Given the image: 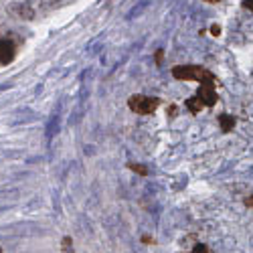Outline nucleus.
Instances as JSON below:
<instances>
[{"instance_id":"dca6fc26","label":"nucleus","mask_w":253,"mask_h":253,"mask_svg":"<svg viewBox=\"0 0 253 253\" xmlns=\"http://www.w3.org/2000/svg\"><path fill=\"white\" fill-rule=\"evenodd\" d=\"M0 253H2V247H0Z\"/></svg>"},{"instance_id":"7ed1b4c3","label":"nucleus","mask_w":253,"mask_h":253,"mask_svg":"<svg viewBox=\"0 0 253 253\" xmlns=\"http://www.w3.org/2000/svg\"><path fill=\"white\" fill-rule=\"evenodd\" d=\"M14 55H16V47H14L12 41L0 39V63L6 65V63H10L14 59Z\"/></svg>"},{"instance_id":"f8f14e48","label":"nucleus","mask_w":253,"mask_h":253,"mask_svg":"<svg viewBox=\"0 0 253 253\" xmlns=\"http://www.w3.org/2000/svg\"><path fill=\"white\" fill-rule=\"evenodd\" d=\"M243 205H245L247 209H253V195H249V197H245V199H243Z\"/></svg>"},{"instance_id":"39448f33","label":"nucleus","mask_w":253,"mask_h":253,"mask_svg":"<svg viewBox=\"0 0 253 253\" xmlns=\"http://www.w3.org/2000/svg\"><path fill=\"white\" fill-rule=\"evenodd\" d=\"M10 12H18V14H16L18 18H33V14H35L33 8H29L27 4H14V6L10 8Z\"/></svg>"},{"instance_id":"6e6552de","label":"nucleus","mask_w":253,"mask_h":253,"mask_svg":"<svg viewBox=\"0 0 253 253\" xmlns=\"http://www.w3.org/2000/svg\"><path fill=\"white\" fill-rule=\"evenodd\" d=\"M191 253H213V251H211V247H207V245H203V243H197Z\"/></svg>"},{"instance_id":"9b49d317","label":"nucleus","mask_w":253,"mask_h":253,"mask_svg":"<svg viewBox=\"0 0 253 253\" xmlns=\"http://www.w3.org/2000/svg\"><path fill=\"white\" fill-rule=\"evenodd\" d=\"M142 243H146V245H156V241H154L150 235H142Z\"/></svg>"},{"instance_id":"2eb2a0df","label":"nucleus","mask_w":253,"mask_h":253,"mask_svg":"<svg viewBox=\"0 0 253 253\" xmlns=\"http://www.w3.org/2000/svg\"><path fill=\"white\" fill-rule=\"evenodd\" d=\"M205 2H209V4H215V2H221V0H205Z\"/></svg>"},{"instance_id":"20e7f679","label":"nucleus","mask_w":253,"mask_h":253,"mask_svg":"<svg viewBox=\"0 0 253 253\" xmlns=\"http://www.w3.org/2000/svg\"><path fill=\"white\" fill-rule=\"evenodd\" d=\"M217 122H219V126H221V132H223V134H229V132H233L235 124H237L235 116H231V114H219Z\"/></svg>"},{"instance_id":"ddd939ff","label":"nucleus","mask_w":253,"mask_h":253,"mask_svg":"<svg viewBox=\"0 0 253 253\" xmlns=\"http://www.w3.org/2000/svg\"><path fill=\"white\" fill-rule=\"evenodd\" d=\"M243 8L249 10V12H253V0H243Z\"/></svg>"},{"instance_id":"f257e3e1","label":"nucleus","mask_w":253,"mask_h":253,"mask_svg":"<svg viewBox=\"0 0 253 253\" xmlns=\"http://www.w3.org/2000/svg\"><path fill=\"white\" fill-rule=\"evenodd\" d=\"M172 77L178 81H197L199 83V91L191 99H186L184 105L191 114H201L205 108H213L219 101L217 95V75L213 71H209L201 65H176L172 67Z\"/></svg>"},{"instance_id":"4468645a","label":"nucleus","mask_w":253,"mask_h":253,"mask_svg":"<svg viewBox=\"0 0 253 253\" xmlns=\"http://www.w3.org/2000/svg\"><path fill=\"white\" fill-rule=\"evenodd\" d=\"M211 35L219 37V35H221V27H219V25H213V27H211Z\"/></svg>"},{"instance_id":"1a4fd4ad","label":"nucleus","mask_w":253,"mask_h":253,"mask_svg":"<svg viewBox=\"0 0 253 253\" xmlns=\"http://www.w3.org/2000/svg\"><path fill=\"white\" fill-rule=\"evenodd\" d=\"M166 114H168V118H176L178 116V108H176V105H168Z\"/></svg>"},{"instance_id":"0eeeda50","label":"nucleus","mask_w":253,"mask_h":253,"mask_svg":"<svg viewBox=\"0 0 253 253\" xmlns=\"http://www.w3.org/2000/svg\"><path fill=\"white\" fill-rule=\"evenodd\" d=\"M61 249H63V253H75V249H73V239H71L69 235L63 237V241H61Z\"/></svg>"},{"instance_id":"423d86ee","label":"nucleus","mask_w":253,"mask_h":253,"mask_svg":"<svg viewBox=\"0 0 253 253\" xmlns=\"http://www.w3.org/2000/svg\"><path fill=\"white\" fill-rule=\"evenodd\" d=\"M128 168H130L132 172L140 174V176H148V168H146L144 164H136V162H130V164H128Z\"/></svg>"},{"instance_id":"f03ea898","label":"nucleus","mask_w":253,"mask_h":253,"mask_svg":"<svg viewBox=\"0 0 253 253\" xmlns=\"http://www.w3.org/2000/svg\"><path fill=\"white\" fill-rule=\"evenodd\" d=\"M160 105V99L158 97H148V95H132L128 99V108L130 112L134 114H140V116H148V114H154Z\"/></svg>"},{"instance_id":"9d476101","label":"nucleus","mask_w":253,"mask_h":253,"mask_svg":"<svg viewBox=\"0 0 253 253\" xmlns=\"http://www.w3.org/2000/svg\"><path fill=\"white\" fill-rule=\"evenodd\" d=\"M162 59H164V51H162V49H158V51L154 53V61H156V65H162Z\"/></svg>"}]
</instances>
